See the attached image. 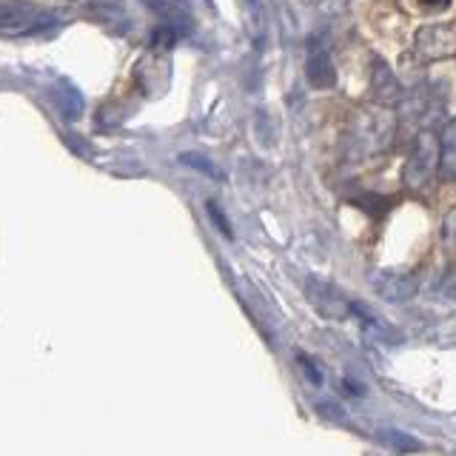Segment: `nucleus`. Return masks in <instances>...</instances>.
<instances>
[{"instance_id": "nucleus-1", "label": "nucleus", "mask_w": 456, "mask_h": 456, "mask_svg": "<svg viewBox=\"0 0 456 456\" xmlns=\"http://www.w3.org/2000/svg\"><path fill=\"white\" fill-rule=\"evenodd\" d=\"M439 168V137L431 132V128H422V132L413 137V149L405 163L403 180L411 189H425L431 177Z\"/></svg>"}, {"instance_id": "nucleus-2", "label": "nucleus", "mask_w": 456, "mask_h": 456, "mask_svg": "<svg viewBox=\"0 0 456 456\" xmlns=\"http://www.w3.org/2000/svg\"><path fill=\"white\" fill-rule=\"evenodd\" d=\"M52 20L54 18L46 9L32 4H14V0L0 4V35H32Z\"/></svg>"}, {"instance_id": "nucleus-3", "label": "nucleus", "mask_w": 456, "mask_h": 456, "mask_svg": "<svg viewBox=\"0 0 456 456\" xmlns=\"http://www.w3.org/2000/svg\"><path fill=\"white\" fill-rule=\"evenodd\" d=\"M370 289L377 297H382L385 303H408V299L417 297L419 282L408 271H374L370 274Z\"/></svg>"}, {"instance_id": "nucleus-4", "label": "nucleus", "mask_w": 456, "mask_h": 456, "mask_svg": "<svg viewBox=\"0 0 456 456\" xmlns=\"http://www.w3.org/2000/svg\"><path fill=\"white\" fill-rule=\"evenodd\" d=\"M394 114L388 109H377V111H365L360 118V132L356 140L362 142L368 151H382L394 142Z\"/></svg>"}, {"instance_id": "nucleus-5", "label": "nucleus", "mask_w": 456, "mask_h": 456, "mask_svg": "<svg viewBox=\"0 0 456 456\" xmlns=\"http://www.w3.org/2000/svg\"><path fill=\"white\" fill-rule=\"evenodd\" d=\"M305 294L311 299V305L317 308L325 320H348L351 317V299L337 291L331 282H322V280H308L305 282Z\"/></svg>"}, {"instance_id": "nucleus-6", "label": "nucleus", "mask_w": 456, "mask_h": 456, "mask_svg": "<svg viewBox=\"0 0 456 456\" xmlns=\"http://www.w3.org/2000/svg\"><path fill=\"white\" fill-rule=\"evenodd\" d=\"M417 52L428 61H445L456 52V23H428L417 32Z\"/></svg>"}, {"instance_id": "nucleus-7", "label": "nucleus", "mask_w": 456, "mask_h": 456, "mask_svg": "<svg viewBox=\"0 0 456 456\" xmlns=\"http://www.w3.org/2000/svg\"><path fill=\"white\" fill-rule=\"evenodd\" d=\"M305 75H308V83L317 86V89H331V86L337 83V69H334L331 54H328V49L314 37L308 40Z\"/></svg>"}, {"instance_id": "nucleus-8", "label": "nucleus", "mask_w": 456, "mask_h": 456, "mask_svg": "<svg viewBox=\"0 0 456 456\" xmlns=\"http://www.w3.org/2000/svg\"><path fill=\"white\" fill-rule=\"evenodd\" d=\"M370 89H374L379 103H399V97L405 94L396 75L385 61H374V69H370Z\"/></svg>"}, {"instance_id": "nucleus-9", "label": "nucleus", "mask_w": 456, "mask_h": 456, "mask_svg": "<svg viewBox=\"0 0 456 456\" xmlns=\"http://www.w3.org/2000/svg\"><path fill=\"white\" fill-rule=\"evenodd\" d=\"M439 175L442 180H456V118L439 132Z\"/></svg>"}, {"instance_id": "nucleus-10", "label": "nucleus", "mask_w": 456, "mask_h": 456, "mask_svg": "<svg viewBox=\"0 0 456 456\" xmlns=\"http://www.w3.org/2000/svg\"><path fill=\"white\" fill-rule=\"evenodd\" d=\"M379 439H382L388 448L399 451V453H413V451H419V448H422L417 439L408 436V434H403V431H382Z\"/></svg>"}, {"instance_id": "nucleus-11", "label": "nucleus", "mask_w": 456, "mask_h": 456, "mask_svg": "<svg viewBox=\"0 0 456 456\" xmlns=\"http://www.w3.org/2000/svg\"><path fill=\"white\" fill-rule=\"evenodd\" d=\"M425 100H428V94H425L422 89L413 92V97H411V94H403V97H399V111H403L405 118H422Z\"/></svg>"}, {"instance_id": "nucleus-12", "label": "nucleus", "mask_w": 456, "mask_h": 456, "mask_svg": "<svg viewBox=\"0 0 456 456\" xmlns=\"http://www.w3.org/2000/svg\"><path fill=\"white\" fill-rule=\"evenodd\" d=\"M442 242L451 254H456V206L445 214V223H442Z\"/></svg>"}, {"instance_id": "nucleus-13", "label": "nucleus", "mask_w": 456, "mask_h": 456, "mask_svg": "<svg viewBox=\"0 0 456 456\" xmlns=\"http://www.w3.org/2000/svg\"><path fill=\"white\" fill-rule=\"evenodd\" d=\"M297 362H299V368L305 370L308 382H314V385H322V370L317 368V362H314V360H308L305 354H299V356H297Z\"/></svg>"}, {"instance_id": "nucleus-14", "label": "nucleus", "mask_w": 456, "mask_h": 456, "mask_svg": "<svg viewBox=\"0 0 456 456\" xmlns=\"http://www.w3.org/2000/svg\"><path fill=\"white\" fill-rule=\"evenodd\" d=\"M183 163H189V166H197V168H203L208 171L211 177H223V171L217 166H211L206 157H200V154H183Z\"/></svg>"}, {"instance_id": "nucleus-15", "label": "nucleus", "mask_w": 456, "mask_h": 456, "mask_svg": "<svg viewBox=\"0 0 456 456\" xmlns=\"http://www.w3.org/2000/svg\"><path fill=\"white\" fill-rule=\"evenodd\" d=\"M208 214H211V217H214V223H217V228H220V232L232 234V228H228V223H225V214H220L217 203H208Z\"/></svg>"}]
</instances>
